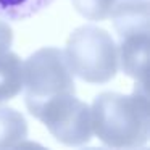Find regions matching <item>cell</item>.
<instances>
[{"mask_svg": "<svg viewBox=\"0 0 150 150\" xmlns=\"http://www.w3.org/2000/svg\"><path fill=\"white\" fill-rule=\"evenodd\" d=\"M92 132L111 149H137L149 142L150 107L145 82L137 81L131 95L102 92L91 107Z\"/></svg>", "mask_w": 150, "mask_h": 150, "instance_id": "cell-1", "label": "cell"}, {"mask_svg": "<svg viewBox=\"0 0 150 150\" xmlns=\"http://www.w3.org/2000/svg\"><path fill=\"white\" fill-rule=\"evenodd\" d=\"M53 0H0V18L23 21L47 8Z\"/></svg>", "mask_w": 150, "mask_h": 150, "instance_id": "cell-9", "label": "cell"}, {"mask_svg": "<svg viewBox=\"0 0 150 150\" xmlns=\"http://www.w3.org/2000/svg\"><path fill=\"white\" fill-rule=\"evenodd\" d=\"M79 15L91 21H102L110 18L116 0H71Z\"/></svg>", "mask_w": 150, "mask_h": 150, "instance_id": "cell-10", "label": "cell"}, {"mask_svg": "<svg viewBox=\"0 0 150 150\" xmlns=\"http://www.w3.org/2000/svg\"><path fill=\"white\" fill-rule=\"evenodd\" d=\"M28 137V123L15 108L0 107V150L16 149Z\"/></svg>", "mask_w": 150, "mask_h": 150, "instance_id": "cell-8", "label": "cell"}, {"mask_svg": "<svg viewBox=\"0 0 150 150\" xmlns=\"http://www.w3.org/2000/svg\"><path fill=\"white\" fill-rule=\"evenodd\" d=\"M24 102L29 111L62 94H74V79L63 50L44 47L23 63Z\"/></svg>", "mask_w": 150, "mask_h": 150, "instance_id": "cell-3", "label": "cell"}, {"mask_svg": "<svg viewBox=\"0 0 150 150\" xmlns=\"http://www.w3.org/2000/svg\"><path fill=\"white\" fill-rule=\"evenodd\" d=\"M147 55H149V33L131 34L121 37L118 45V63L123 73L136 81L145 82Z\"/></svg>", "mask_w": 150, "mask_h": 150, "instance_id": "cell-5", "label": "cell"}, {"mask_svg": "<svg viewBox=\"0 0 150 150\" xmlns=\"http://www.w3.org/2000/svg\"><path fill=\"white\" fill-rule=\"evenodd\" d=\"M23 91V62L16 53L0 52V103L15 98Z\"/></svg>", "mask_w": 150, "mask_h": 150, "instance_id": "cell-7", "label": "cell"}, {"mask_svg": "<svg viewBox=\"0 0 150 150\" xmlns=\"http://www.w3.org/2000/svg\"><path fill=\"white\" fill-rule=\"evenodd\" d=\"M63 53L73 74L91 84H105L118 73V45L111 34L98 26L74 29Z\"/></svg>", "mask_w": 150, "mask_h": 150, "instance_id": "cell-2", "label": "cell"}, {"mask_svg": "<svg viewBox=\"0 0 150 150\" xmlns=\"http://www.w3.org/2000/svg\"><path fill=\"white\" fill-rule=\"evenodd\" d=\"M11 42H13V31L11 28L0 18V52L10 50Z\"/></svg>", "mask_w": 150, "mask_h": 150, "instance_id": "cell-11", "label": "cell"}, {"mask_svg": "<svg viewBox=\"0 0 150 150\" xmlns=\"http://www.w3.org/2000/svg\"><path fill=\"white\" fill-rule=\"evenodd\" d=\"M149 0H124L111 11V21L118 37L149 33Z\"/></svg>", "mask_w": 150, "mask_h": 150, "instance_id": "cell-6", "label": "cell"}, {"mask_svg": "<svg viewBox=\"0 0 150 150\" xmlns=\"http://www.w3.org/2000/svg\"><path fill=\"white\" fill-rule=\"evenodd\" d=\"M29 113L42 121L50 134L65 145L81 147L92 139L91 107L74 94L57 95Z\"/></svg>", "mask_w": 150, "mask_h": 150, "instance_id": "cell-4", "label": "cell"}]
</instances>
